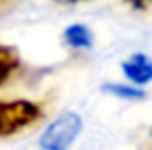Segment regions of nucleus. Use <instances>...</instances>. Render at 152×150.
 <instances>
[{"mask_svg": "<svg viewBox=\"0 0 152 150\" xmlns=\"http://www.w3.org/2000/svg\"><path fill=\"white\" fill-rule=\"evenodd\" d=\"M49 113L45 100H0V138L18 137L37 127Z\"/></svg>", "mask_w": 152, "mask_h": 150, "instance_id": "1", "label": "nucleus"}, {"mask_svg": "<svg viewBox=\"0 0 152 150\" xmlns=\"http://www.w3.org/2000/svg\"><path fill=\"white\" fill-rule=\"evenodd\" d=\"M84 121L76 111H63L51 121L39 137L41 150H70L76 138L80 137Z\"/></svg>", "mask_w": 152, "mask_h": 150, "instance_id": "2", "label": "nucleus"}, {"mask_svg": "<svg viewBox=\"0 0 152 150\" xmlns=\"http://www.w3.org/2000/svg\"><path fill=\"white\" fill-rule=\"evenodd\" d=\"M121 70L131 84L144 88L152 82V59L146 53H133L121 62Z\"/></svg>", "mask_w": 152, "mask_h": 150, "instance_id": "3", "label": "nucleus"}, {"mask_svg": "<svg viewBox=\"0 0 152 150\" xmlns=\"http://www.w3.org/2000/svg\"><path fill=\"white\" fill-rule=\"evenodd\" d=\"M23 70H26V64L20 57L18 49H14L12 45H0V90L22 78Z\"/></svg>", "mask_w": 152, "mask_h": 150, "instance_id": "4", "label": "nucleus"}, {"mask_svg": "<svg viewBox=\"0 0 152 150\" xmlns=\"http://www.w3.org/2000/svg\"><path fill=\"white\" fill-rule=\"evenodd\" d=\"M63 41L70 49H92L94 47V33L84 23H70L63 31Z\"/></svg>", "mask_w": 152, "mask_h": 150, "instance_id": "5", "label": "nucleus"}, {"mask_svg": "<svg viewBox=\"0 0 152 150\" xmlns=\"http://www.w3.org/2000/svg\"><path fill=\"white\" fill-rule=\"evenodd\" d=\"M102 92L119 97V100H127V102H142L146 97V92L142 88L134 84H121V82H103Z\"/></svg>", "mask_w": 152, "mask_h": 150, "instance_id": "6", "label": "nucleus"}, {"mask_svg": "<svg viewBox=\"0 0 152 150\" xmlns=\"http://www.w3.org/2000/svg\"><path fill=\"white\" fill-rule=\"evenodd\" d=\"M123 2L134 10H148L152 6V0H123Z\"/></svg>", "mask_w": 152, "mask_h": 150, "instance_id": "7", "label": "nucleus"}, {"mask_svg": "<svg viewBox=\"0 0 152 150\" xmlns=\"http://www.w3.org/2000/svg\"><path fill=\"white\" fill-rule=\"evenodd\" d=\"M55 2H63V4H74V2H84V0H55Z\"/></svg>", "mask_w": 152, "mask_h": 150, "instance_id": "8", "label": "nucleus"}, {"mask_svg": "<svg viewBox=\"0 0 152 150\" xmlns=\"http://www.w3.org/2000/svg\"><path fill=\"white\" fill-rule=\"evenodd\" d=\"M6 2H10V0H0V6H2V4H6Z\"/></svg>", "mask_w": 152, "mask_h": 150, "instance_id": "9", "label": "nucleus"}]
</instances>
